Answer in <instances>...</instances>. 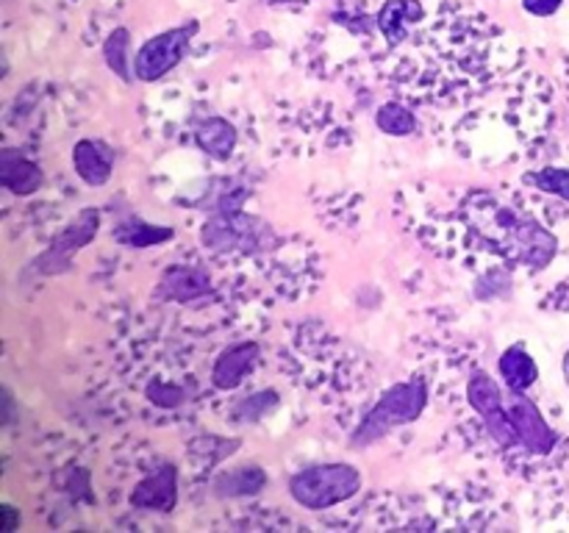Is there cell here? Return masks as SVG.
<instances>
[{"label":"cell","instance_id":"1","mask_svg":"<svg viewBox=\"0 0 569 533\" xmlns=\"http://www.w3.org/2000/svg\"><path fill=\"white\" fill-rule=\"evenodd\" d=\"M428 405V386L422 378L415 381L395 383L392 389L381 394L376 405L367 411L365 420L359 422V428L350 436V447H370L378 439L389 436L398 428L409 425V422L420 420V414Z\"/></svg>","mask_w":569,"mask_h":533},{"label":"cell","instance_id":"2","mask_svg":"<svg viewBox=\"0 0 569 533\" xmlns=\"http://www.w3.org/2000/svg\"><path fill=\"white\" fill-rule=\"evenodd\" d=\"M361 489V472L345 461L303 466L289 477V494L298 505L309 511H326L339 503H348Z\"/></svg>","mask_w":569,"mask_h":533},{"label":"cell","instance_id":"3","mask_svg":"<svg viewBox=\"0 0 569 533\" xmlns=\"http://www.w3.org/2000/svg\"><path fill=\"white\" fill-rule=\"evenodd\" d=\"M200 22L189 20L183 26L170 28V31H161L156 37H150L142 48L137 50V59H133V76L144 83L161 81L167 72L176 70L178 64L187 56L189 44L198 37Z\"/></svg>","mask_w":569,"mask_h":533},{"label":"cell","instance_id":"4","mask_svg":"<svg viewBox=\"0 0 569 533\" xmlns=\"http://www.w3.org/2000/svg\"><path fill=\"white\" fill-rule=\"evenodd\" d=\"M467 400H470V409L481 416L483 428H487L489 439L495 444H500L503 450L520 447L509 409H506V392L487 370L470 372V378H467Z\"/></svg>","mask_w":569,"mask_h":533},{"label":"cell","instance_id":"5","mask_svg":"<svg viewBox=\"0 0 569 533\" xmlns=\"http://www.w3.org/2000/svg\"><path fill=\"white\" fill-rule=\"evenodd\" d=\"M203 244L214 250H261L272 239L270 225L242 211H217L200 231Z\"/></svg>","mask_w":569,"mask_h":533},{"label":"cell","instance_id":"6","mask_svg":"<svg viewBox=\"0 0 569 533\" xmlns=\"http://www.w3.org/2000/svg\"><path fill=\"white\" fill-rule=\"evenodd\" d=\"M100 231V211L98 209H83L59 237L50 242V248L33 261V272L37 275H61L72 266V255L92 242Z\"/></svg>","mask_w":569,"mask_h":533},{"label":"cell","instance_id":"7","mask_svg":"<svg viewBox=\"0 0 569 533\" xmlns=\"http://www.w3.org/2000/svg\"><path fill=\"white\" fill-rule=\"evenodd\" d=\"M506 409H509L511 425H515L520 447L531 455H548L553 453L559 433L548 425L539 405L528 398L526 392H511L506 389Z\"/></svg>","mask_w":569,"mask_h":533},{"label":"cell","instance_id":"8","mask_svg":"<svg viewBox=\"0 0 569 533\" xmlns=\"http://www.w3.org/2000/svg\"><path fill=\"white\" fill-rule=\"evenodd\" d=\"M503 244L511 261L528 266V270H545L559 250V239L533 217H520L515 228L503 237Z\"/></svg>","mask_w":569,"mask_h":533},{"label":"cell","instance_id":"9","mask_svg":"<svg viewBox=\"0 0 569 533\" xmlns=\"http://www.w3.org/2000/svg\"><path fill=\"white\" fill-rule=\"evenodd\" d=\"M128 500H131L133 509L170 514L178 503V470L172 464H161L159 470L144 475L142 481L133 486Z\"/></svg>","mask_w":569,"mask_h":533},{"label":"cell","instance_id":"10","mask_svg":"<svg viewBox=\"0 0 569 533\" xmlns=\"http://www.w3.org/2000/svg\"><path fill=\"white\" fill-rule=\"evenodd\" d=\"M209 292H211L209 272L200 270V266H187V264L167 266L159 286H156V294H159L161 300H170V303H192V300L203 298V294Z\"/></svg>","mask_w":569,"mask_h":533},{"label":"cell","instance_id":"11","mask_svg":"<svg viewBox=\"0 0 569 533\" xmlns=\"http://www.w3.org/2000/svg\"><path fill=\"white\" fill-rule=\"evenodd\" d=\"M259 353L261 348L256 342H239L231 344L228 350H222V353L217 355L214 366H211V383H214L217 389H222V392L237 389L239 383L250 375V370H253L256 361H259Z\"/></svg>","mask_w":569,"mask_h":533},{"label":"cell","instance_id":"12","mask_svg":"<svg viewBox=\"0 0 569 533\" xmlns=\"http://www.w3.org/2000/svg\"><path fill=\"white\" fill-rule=\"evenodd\" d=\"M0 183H3L6 192L17 194V198H28V194L39 192L44 175L37 161L28 159L22 150L3 148L0 150Z\"/></svg>","mask_w":569,"mask_h":533},{"label":"cell","instance_id":"13","mask_svg":"<svg viewBox=\"0 0 569 533\" xmlns=\"http://www.w3.org/2000/svg\"><path fill=\"white\" fill-rule=\"evenodd\" d=\"M72 167L87 187H103L114 172V150L100 139H81L72 148Z\"/></svg>","mask_w":569,"mask_h":533},{"label":"cell","instance_id":"14","mask_svg":"<svg viewBox=\"0 0 569 533\" xmlns=\"http://www.w3.org/2000/svg\"><path fill=\"white\" fill-rule=\"evenodd\" d=\"M422 17H426V9H422L420 0H387V3L381 6V11H378L376 22L378 28H381L383 39H387L392 48H398V44L406 42L411 28H415L417 22H422Z\"/></svg>","mask_w":569,"mask_h":533},{"label":"cell","instance_id":"15","mask_svg":"<svg viewBox=\"0 0 569 533\" xmlns=\"http://www.w3.org/2000/svg\"><path fill=\"white\" fill-rule=\"evenodd\" d=\"M194 142L203 150L209 159L214 161H228L237 150L239 133L226 117H206L198 128H194Z\"/></svg>","mask_w":569,"mask_h":533},{"label":"cell","instance_id":"16","mask_svg":"<svg viewBox=\"0 0 569 533\" xmlns=\"http://www.w3.org/2000/svg\"><path fill=\"white\" fill-rule=\"evenodd\" d=\"M498 372L511 392H528L539 378L537 361L522 344H511L503 350V355L498 359Z\"/></svg>","mask_w":569,"mask_h":533},{"label":"cell","instance_id":"17","mask_svg":"<svg viewBox=\"0 0 569 533\" xmlns=\"http://www.w3.org/2000/svg\"><path fill=\"white\" fill-rule=\"evenodd\" d=\"M267 483H270L267 472L261 470V466L248 464L237 466V470H226L222 475H217L214 492L220 494V497H253V494H259Z\"/></svg>","mask_w":569,"mask_h":533},{"label":"cell","instance_id":"18","mask_svg":"<svg viewBox=\"0 0 569 533\" xmlns=\"http://www.w3.org/2000/svg\"><path fill=\"white\" fill-rule=\"evenodd\" d=\"M176 237V228L170 225H153V222L144 220H126L117 225L114 239L126 248L144 250V248H159V244H167Z\"/></svg>","mask_w":569,"mask_h":533},{"label":"cell","instance_id":"19","mask_svg":"<svg viewBox=\"0 0 569 533\" xmlns=\"http://www.w3.org/2000/svg\"><path fill=\"white\" fill-rule=\"evenodd\" d=\"M128 50H131V33H128V28H114L103 44V59H106V67H109V70L126 83L131 81V61H128Z\"/></svg>","mask_w":569,"mask_h":533},{"label":"cell","instance_id":"20","mask_svg":"<svg viewBox=\"0 0 569 533\" xmlns=\"http://www.w3.org/2000/svg\"><path fill=\"white\" fill-rule=\"evenodd\" d=\"M376 125L381 128L387 137H409V133L417 131V117L411 114L406 105L400 103H387L378 109Z\"/></svg>","mask_w":569,"mask_h":533},{"label":"cell","instance_id":"21","mask_svg":"<svg viewBox=\"0 0 569 533\" xmlns=\"http://www.w3.org/2000/svg\"><path fill=\"white\" fill-rule=\"evenodd\" d=\"M526 183L539 189V192L556 194V198L569 203V167H545V170L528 172Z\"/></svg>","mask_w":569,"mask_h":533},{"label":"cell","instance_id":"22","mask_svg":"<svg viewBox=\"0 0 569 533\" xmlns=\"http://www.w3.org/2000/svg\"><path fill=\"white\" fill-rule=\"evenodd\" d=\"M278 409V394L272 392H259V394H250L248 400H239L237 405H233L231 416L233 422H259L264 420L267 414H272V411Z\"/></svg>","mask_w":569,"mask_h":533},{"label":"cell","instance_id":"23","mask_svg":"<svg viewBox=\"0 0 569 533\" xmlns=\"http://www.w3.org/2000/svg\"><path fill=\"white\" fill-rule=\"evenodd\" d=\"M150 403H156L159 409H176V405L183 403V389L176 386V383H164V381H156L144 389Z\"/></svg>","mask_w":569,"mask_h":533},{"label":"cell","instance_id":"24","mask_svg":"<svg viewBox=\"0 0 569 533\" xmlns=\"http://www.w3.org/2000/svg\"><path fill=\"white\" fill-rule=\"evenodd\" d=\"M565 6V0H522V9L533 17H553Z\"/></svg>","mask_w":569,"mask_h":533},{"label":"cell","instance_id":"25","mask_svg":"<svg viewBox=\"0 0 569 533\" xmlns=\"http://www.w3.org/2000/svg\"><path fill=\"white\" fill-rule=\"evenodd\" d=\"M0 514L6 516L3 533H14V527H17V509H11V505H3V511H0Z\"/></svg>","mask_w":569,"mask_h":533},{"label":"cell","instance_id":"26","mask_svg":"<svg viewBox=\"0 0 569 533\" xmlns=\"http://www.w3.org/2000/svg\"><path fill=\"white\" fill-rule=\"evenodd\" d=\"M561 370H565V378H567V383H569V350H567V355H565V364H561Z\"/></svg>","mask_w":569,"mask_h":533},{"label":"cell","instance_id":"27","mask_svg":"<svg viewBox=\"0 0 569 533\" xmlns=\"http://www.w3.org/2000/svg\"><path fill=\"white\" fill-rule=\"evenodd\" d=\"M72 3H76V0H72Z\"/></svg>","mask_w":569,"mask_h":533}]
</instances>
